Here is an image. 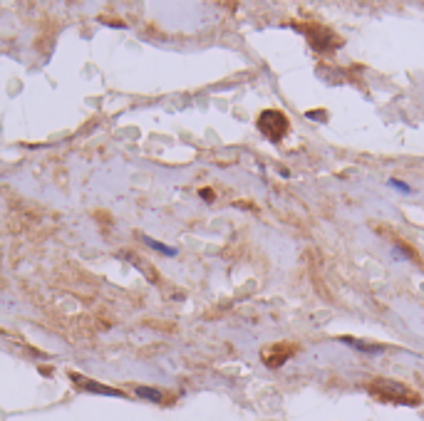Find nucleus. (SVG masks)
Returning a JSON list of instances; mask_svg holds the SVG:
<instances>
[{
    "label": "nucleus",
    "mask_w": 424,
    "mask_h": 421,
    "mask_svg": "<svg viewBox=\"0 0 424 421\" xmlns=\"http://www.w3.org/2000/svg\"><path fill=\"white\" fill-rule=\"evenodd\" d=\"M367 391H370V396H375L377 401H384V404H399V406H419L422 404V396L412 386L394 381V379H372L367 384Z\"/></svg>",
    "instance_id": "1"
},
{
    "label": "nucleus",
    "mask_w": 424,
    "mask_h": 421,
    "mask_svg": "<svg viewBox=\"0 0 424 421\" xmlns=\"http://www.w3.org/2000/svg\"><path fill=\"white\" fill-rule=\"evenodd\" d=\"M298 30L308 38L310 42V47L315 50V52H320V55H330L333 50H338L342 47V38L335 35L330 28H325V25H318V23H305V25H296Z\"/></svg>",
    "instance_id": "2"
},
{
    "label": "nucleus",
    "mask_w": 424,
    "mask_h": 421,
    "mask_svg": "<svg viewBox=\"0 0 424 421\" xmlns=\"http://www.w3.org/2000/svg\"><path fill=\"white\" fill-rule=\"evenodd\" d=\"M255 126H258V131H260L268 141L278 144V141H283V139L288 136L291 119H288L283 112H278V109H265V112H260V117L255 119Z\"/></svg>",
    "instance_id": "3"
},
{
    "label": "nucleus",
    "mask_w": 424,
    "mask_h": 421,
    "mask_svg": "<svg viewBox=\"0 0 424 421\" xmlns=\"http://www.w3.org/2000/svg\"><path fill=\"white\" fill-rule=\"evenodd\" d=\"M296 352H298L296 342H275V344H268V347L260 349V359H263L265 367L278 369V367H283Z\"/></svg>",
    "instance_id": "4"
},
{
    "label": "nucleus",
    "mask_w": 424,
    "mask_h": 421,
    "mask_svg": "<svg viewBox=\"0 0 424 421\" xmlns=\"http://www.w3.org/2000/svg\"><path fill=\"white\" fill-rule=\"evenodd\" d=\"M70 379L75 381V386H80L82 391H92V394H104V396H124L119 389H112V386H104V384H99V381H92V379L82 377V374H75V372H70Z\"/></svg>",
    "instance_id": "5"
},
{
    "label": "nucleus",
    "mask_w": 424,
    "mask_h": 421,
    "mask_svg": "<svg viewBox=\"0 0 424 421\" xmlns=\"http://www.w3.org/2000/svg\"><path fill=\"white\" fill-rule=\"evenodd\" d=\"M345 344H352V347H360L362 352H382L384 347L382 344H375V342H362V339H355V337H340Z\"/></svg>",
    "instance_id": "6"
},
{
    "label": "nucleus",
    "mask_w": 424,
    "mask_h": 421,
    "mask_svg": "<svg viewBox=\"0 0 424 421\" xmlns=\"http://www.w3.org/2000/svg\"><path fill=\"white\" fill-rule=\"evenodd\" d=\"M134 391H136V396L149 399V401H162V399H164L162 391H159V389H152V386H136Z\"/></svg>",
    "instance_id": "7"
},
{
    "label": "nucleus",
    "mask_w": 424,
    "mask_h": 421,
    "mask_svg": "<svg viewBox=\"0 0 424 421\" xmlns=\"http://www.w3.org/2000/svg\"><path fill=\"white\" fill-rule=\"evenodd\" d=\"M144 243H147L149 248H154V251L164 253V255H176V251H174V248L164 246V243H157V241H154V238H149V236H144Z\"/></svg>",
    "instance_id": "8"
},
{
    "label": "nucleus",
    "mask_w": 424,
    "mask_h": 421,
    "mask_svg": "<svg viewBox=\"0 0 424 421\" xmlns=\"http://www.w3.org/2000/svg\"><path fill=\"white\" fill-rule=\"evenodd\" d=\"M201 196H204L206 201H213V193H211V188H201Z\"/></svg>",
    "instance_id": "9"
}]
</instances>
